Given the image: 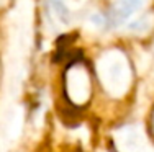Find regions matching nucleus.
<instances>
[{
	"mask_svg": "<svg viewBox=\"0 0 154 152\" xmlns=\"http://www.w3.org/2000/svg\"><path fill=\"white\" fill-rule=\"evenodd\" d=\"M105 74L108 77V84H113V85H120L125 82L126 79V70H125L123 64L120 62L118 59L113 61L110 69H105Z\"/></svg>",
	"mask_w": 154,
	"mask_h": 152,
	"instance_id": "3",
	"label": "nucleus"
},
{
	"mask_svg": "<svg viewBox=\"0 0 154 152\" xmlns=\"http://www.w3.org/2000/svg\"><path fill=\"white\" fill-rule=\"evenodd\" d=\"M48 3H49V8L53 10L54 16H56L61 23L66 25V23L71 21V12H69L67 5H66L62 0H48Z\"/></svg>",
	"mask_w": 154,
	"mask_h": 152,
	"instance_id": "4",
	"label": "nucleus"
},
{
	"mask_svg": "<svg viewBox=\"0 0 154 152\" xmlns=\"http://www.w3.org/2000/svg\"><path fill=\"white\" fill-rule=\"evenodd\" d=\"M90 74L82 62H74L66 70V92L67 98L75 105L85 103L90 95Z\"/></svg>",
	"mask_w": 154,
	"mask_h": 152,
	"instance_id": "1",
	"label": "nucleus"
},
{
	"mask_svg": "<svg viewBox=\"0 0 154 152\" xmlns=\"http://www.w3.org/2000/svg\"><path fill=\"white\" fill-rule=\"evenodd\" d=\"M10 2H12V0H0V10H2V8H5V7L8 5Z\"/></svg>",
	"mask_w": 154,
	"mask_h": 152,
	"instance_id": "5",
	"label": "nucleus"
},
{
	"mask_svg": "<svg viewBox=\"0 0 154 152\" xmlns=\"http://www.w3.org/2000/svg\"><path fill=\"white\" fill-rule=\"evenodd\" d=\"M152 128H154V111H152Z\"/></svg>",
	"mask_w": 154,
	"mask_h": 152,
	"instance_id": "6",
	"label": "nucleus"
},
{
	"mask_svg": "<svg viewBox=\"0 0 154 152\" xmlns=\"http://www.w3.org/2000/svg\"><path fill=\"white\" fill-rule=\"evenodd\" d=\"M143 0H118L107 13H97L92 16V21L97 26L108 30V28H116L130 18L134 12L141 7Z\"/></svg>",
	"mask_w": 154,
	"mask_h": 152,
	"instance_id": "2",
	"label": "nucleus"
}]
</instances>
